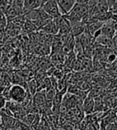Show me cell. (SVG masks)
Listing matches in <instances>:
<instances>
[{"instance_id": "13", "label": "cell", "mask_w": 117, "mask_h": 130, "mask_svg": "<svg viewBox=\"0 0 117 130\" xmlns=\"http://www.w3.org/2000/svg\"><path fill=\"white\" fill-rule=\"evenodd\" d=\"M104 128L105 130H117V121L109 123Z\"/></svg>"}, {"instance_id": "20", "label": "cell", "mask_w": 117, "mask_h": 130, "mask_svg": "<svg viewBox=\"0 0 117 130\" xmlns=\"http://www.w3.org/2000/svg\"><path fill=\"white\" fill-rule=\"evenodd\" d=\"M47 1H49V0H42V4L44 5V4L46 3ZM43 5H42V6H43Z\"/></svg>"}, {"instance_id": "5", "label": "cell", "mask_w": 117, "mask_h": 130, "mask_svg": "<svg viewBox=\"0 0 117 130\" xmlns=\"http://www.w3.org/2000/svg\"><path fill=\"white\" fill-rule=\"evenodd\" d=\"M46 90H41V91L37 92L33 96L32 105L38 109L42 107L45 105V103H46Z\"/></svg>"}, {"instance_id": "4", "label": "cell", "mask_w": 117, "mask_h": 130, "mask_svg": "<svg viewBox=\"0 0 117 130\" xmlns=\"http://www.w3.org/2000/svg\"><path fill=\"white\" fill-rule=\"evenodd\" d=\"M94 108H95L94 98L88 93L87 97L83 100V103H82L83 112H85V113H86L87 115L92 114L94 112Z\"/></svg>"}, {"instance_id": "18", "label": "cell", "mask_w": 117, "mask_h": 130, "mask_svg": "<svg viewBox=\"0 0 117 130\" xmlns=\"http://www.w3.org/2000/svg\"><path fill=\"white\" fill-rule=\"evenodd\" d=\"M76 3L82 4V5H88L89 3V0H76Z\"/></svg>"}, {"instance_id": "21", "label": "cell", "mask_w": 117, "mask_h": 130, "mask_svg": "<svg viewBox=\"0 0 117 130\" xmlns=\"http://www.w3.org/2000/svg\"><path fill=\"white\" fill-rule=\"evenodd\" d=\"M10 130H20V128L18 127V128H13V129H10Z\"/></svg>"}, {"instance_id": "9", "label": "cell", "mask_w": 117, "mask_h": 130, "mask_svg": "<svg viewBox=\"0 0 117 130\" xmlns=\"http://www.w3.org/2000/svg\"><path fill=\"white\" fill-rule=\"evenodd\" d=\"M111 15H112V13H111L110 10H108L107 12H104V13H100V14H98L96 15H93V18L96 19L97 21L106 22L108 21L111 20Z\"/></svg>"}, {"instance_id": "19", "label": "cell", "mask_w": 117, "mask_h": 130, "mask_svg": "<svg viewBox=\"0 0 117 130\" xmlns=\"http://www.w3.org/2000/svg\"><path fill=\"white\" fill-rule=\"evenodd\" d=\"M111 42H112V44L115 45V46H117V34H115V36L111 39Z\"/></svg>"}, {"instance_id": "16", "label": "cell", "mask_w": 117, "mask_h": 130, "mask_svg": "<svg viewBox=\"0 0 117 130\" xmlns=\"http://www.w3.org/2000/svg\"><path fill=\"white\" fill-rule=\"evenodd\" d=\"M110 11L112 14H117V0L115 1V3L112 5V7H111Z\"/></svg>"}, {"instance_id": "15", "label": "cell", "mask_w": 117, "mask_h": 130, "mask_svg": "<svg viewBox=\"0 0 117 130\" xmlns=\"http://www.w3.org/2000/svg\"><path fill=\"white\" fill-rule=\"evenodd\" d=\"M6 103H7V100L4 98L3 95H0V109L6 106Z\"/></svg>"}, {"instance_id": "1", "label": "cell", "mask_w": 117, "mask_h": 130, "mask_svg": "<svg viewBox=\"0 0 117 130\" xmlns=\"http://www.w3.org/2000/svg\"><path fill=\"white\" fill-rule=\"evenodd\" d=\"M10 98L11 101L21 104L28 98V92L22 85H14L10 87Z\"/></svg>"}, {"instance_id": "11", "label": "cell", "mask_w": 117, "mask_h": 130, "mask_svg": "<svg viewBox=\"0 0 117 130\" xmlns=\"http://www.w3.org/2000/svg\"><path fill=\"white\" fill-rule=\"evenodd\" d=\"M94 42H97L99 44L104 45V46H110V45H112L111 39L108 38L107 36L102 35V34L100 35H99L96 39H95Z\"/></svg>"}, {"instance_id": "6", "label": "cell", "mask_w": 117, "mask_h": 130, "mask_svg": "<svg viewBox=\"0 0 117 130\" xmlns=\"http://www.w3.org/2000/svg\"><path fill=\"white\" fill-rule=\"evenodd\" d=\"M101 34L105 36H107L108 38L112 39V38L116 34V31L114 28L112 20L104 22V24L101 27Z\"/></svg>"}, {"instance_id": "3", "label": "cell", "mask_w": 117, "mask_h": 130, "mask_svg": "<svg viewBox=\"0 0 117 130\" xmlns=\"http://www.w3.org/2000/svg\"><path fill=\"white\" fill-rule=\"evenodd\" d=\"M61 15L67 14L76 3V0H57Z\"/></svg>"}, {"instance_id": "17", "label": "cell", "mask_w": 117, "mask_h": 130, "mask_svg": "<svg viewBox=\"0 0 117 130\" xmlns=\"http://www.w3.org/2000/svg\"><path fill=\"white\" fill-rule=\"evenodd\" d=\"M115 59H116V55L115 54H110L108 57V60L110 62H113Z\"/></svg>"}, {"instance_id": "12", "label": "cell", "mask_w": 117, "mask_h": 130, "mask_svg": "<svg viewBox=\"0 0 117 130\" xmlns=\"http://www.w3.org/2000/svg\"><path fill=\"white\" fill-rule=\"evenodd\" d=\"M36 114L37 113H32V112H28V113H26L23 117V118H22L21 121L25 123V124H26V125H28L31 126L33 122V121H34V119H35Z\"/></svg>"}, {"instance_id": "10", "label": "cell", "mask_w": 117, "mask_h": 130, "mask_svg": "<svg viewBox=\"0 0 117 130\" xmlns=\"http://www.w3.org/2000/svg\"><path fill=\"white\" fill-rule=\"evenodd\" d=\"M37 82L35 80H31L30 82H29L27 83V92L30 96L34 95L37 92Z\"/></svg>"}, {"instance_id": "8", "label": "cell", "mask_w": 117, "mask_h": 130, "mask_svg": "<svg viewBox=\"0 0 117 130\" xmlns=\"http://www.w3.org/2000/svg\"><path fill=\"white\" fill-rule=\"evenodd\" d=\"M42 29L43 30H45V32L49 34H53V35H56V34L58 33V26L53 19L49 21L46 25H45L42 27Z\"/></svg>"}, {"instance_id": "2", "label": "cell", "mask_w": 117, "mask_h": 130, "mask_svg": "<svg viewBox=\"0 0 117 130\" xmlns=\"http://www.w3.org/2000/svg\"><path fill=\"white\" fill-rule=\"evenodd\" d=\"M42 8L53 19L61 15L57 0H49L42 6Z\"/></svg>"}, {"instance_id": "7", "label": "cell", "mask_w": 117, "mask_h": 130, "mask_svg": "<svg viewBox=\"0 0 117 130\" xmlns=\"http://www.w3.org/2000/svg\"><path fill=\"white\" fill-rule=\"evenodd\" d=\"M85 31V25L82 22H81L79 23H77L71 27L70 35L73 38H76L82 35Z\"/></svg>"}, {"instance_id": "14", "label": "cell", "mask_w": 117, "mask_h": 130, "mask_svg": "<svg viewBox=\"0 0 117 130\" xmlns=\"http://www.w3.org/2000/svg\"><path fill=\"white\" fill-rule=\"evenodd\" d=\"M18 128H20V130H33L31 126L28 125H26V124L22 122V121H20Z\"/></svg>"}]
</instances>
